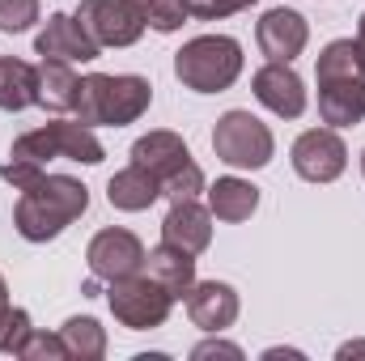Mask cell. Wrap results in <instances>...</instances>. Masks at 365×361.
Listing matches in <instances>:
<instances>
[{
	"instance_id": "6da1fadb",
	"label": "cell",
	"mask_w": 365,
	"mask_h": 361,
	"mask_svg": "<svg viewBox=\"0 0 365 361\" xmlns=\"http://www.w3.org/2000/svg\"><path fill=\"white\" fill-rule=\"evenodd\" d=\"M90 208V191L86 183L68 179V175H34L21 187V200L13 208V225L26 243H51L60 238L81 213Z\"/></svg>"
},
{
	"instance_id": "7a4b0ae2",
	"label": "cell",
	"mask_w": 365,
	"mask_h": 361,
	"mask_svg": "<svg viewBox=\"0 0 365 361\" xmlns=\"http://www.w3.org/2000/svg\"><path fill=\"white\" fill-rule=\"evenodd\" d=\"M153 102V86L145 77H110V73H90L81 77V93H77V119L86 128H123L136 123Z\"/></svg>"
},
{
	"instance_id": "3957f363",
	"label": "cell",
	"mask_w": 365,
	"mask_h": 361,
	"mask_svg": "<svg viewBox=\"0 0 365 361\" xmlns=\"http://www.w3.org/2000/svg\"><path fill=\"white\" fill-rule=\"evenodd\" d=\"M242 73V47L230 34H200L175 56V77L195 93L230 90Z\"/></svg>"
},
{
	"instance_id": "277c9868",
	"label": "cell",
	"mask_w": 365,
	"mask_h": 361,
	"mask_svg": "<svg viewBox=\"0 0 365 361\" xmlns=\"http://www.w3.org/2000/svg\"><path fill=\"white\" fill-rule=\"evenodd\" d=\"M132 162L145 166L162 183V195L170 200H195L204 191V171L191 162L179 132H149L132 145Z\"/></svg>"
},
{
	"instance_id": "5b68a950",
	"label": "cell",
	"mask_w": 365,
	"mask_h": 361,
	"mask_svg": "<svg viewBox=\"0 0 365 361\" xmlns=\"http://www.w3.org/2000/svg\"><path fill=\"white\" fill-rule=\"evenodd\" d=\"M9 158L38 162V166H47L51 158H73V162L98 166L106 153H102V141L93 136V128H86V123L77 119V123H43V128H34V132L17 136Z\"/></svg>"
},
{
	"instance_id": "8992f818",
	"label": "cell",
	"mask_w": 365,
	"mask_h": 361,
	"mask_svg": "<svg viewBox=\"0 0 365 361\" xmlns=\"http://www.w3.org/2000/svg\"><path fill=\"white\" fill-rule=\"evenodd\" d=\"M272 132L251 111H225L212 128V153L234 171H259L272 162Z\"/></svg>"
},
{
	"instance_id": "52a82bcc",
	"label": "cell",
	"mask_w": 365,
	"mask_h": 361,
	"mask_svg": "<svg viewBox=\"0 0 365 361\" xmlns=\"http://www.w3.org/2000/svg\"><path fill=\"white\" fill-rule=\"evenodd\" d=\"M106 302H110V315H115L123 327H132V332L162 327L166 315H170V306H175V298H170L153 276H140V272L110 280Z\"/></svg>"
},
{
	"instance_id": "ba28073f",
	"label": "cell",
	"mask_w": 365,
	"mask_h": 361,
	"mask_svg": "<svg viewBox=\"0 0 365 361\" xmlns=\"http://www.w3.org/2000/svg\"><path fill=\"white\" fill-rule=\"evenodd\" d=\"M77 21L98 47H132L149 26L140 0H81Z\"/></svg>"
},
{
	"instance_id": "9c48e42d",
	"label": "cell",
	"mask_w": 365,
	"mask_h": 361,
	"mask_svg": "<svg viewBox=\"0 0 365 361\" xmlns=\"http://www.w3.org/2000/svg\"><path fill=\"white\" fill-rule=\"evenodd\" d=\"M349 149L331 128H310L293 141V171L306 183H331L344 175Z\"/></svg>"
},
{
	"instance_id": "30bf717a",
	"label": "cell",
	"mask_w": 365,
	"mask_h": 361,
	"mask_svg": "<svg viewBox=\"0 0 365 361\" xmlns=\"http://www.w3.org/2000/svg\"><path fill=\"white\" fill-rule=\"evenodd\" d=\"M86 260H90V272L98 280H119V276H132V272L145 268V247L132 230L110 225V230H98L90 238Z\"/></svg>"
},
{
	"instance_id": "8fae6325",
	"label": "cell",
	"mask_w": 365,
	"mask_h": 361,
	"mask_svg": "<svg viewBox=\"0 0 365 361\" xmlns=\"http://www.w3.org/2000/svg\"><path fill=\"white\" fill-rule=\"evenodd\" d=\"M34 51L43 56V60H68V64H86V60H98V43H93L90 34H86V26L77 21V17H68V13H51L47 17V26L38 30V39H34Z\"/></svg>"
},
{
	"instance_id": "7c38bea8",
	"label": "cell",
	"mask_w": 365,
	"mask_h": 361,
	"mask_svg": "<svg viewBox=\"0 0 365 361\" xmlns=\"http://www.w3.org/2000/svg\"><path fill=\"white\" fill-rule=\"evenodd\" d=\"M255 39H259V47H264V56L272 60V64H289L293 56H302V47H306V39H310V26H306V17L297 13V9H268L264 17H259V26H255Z\"/></svg>"
},
{
	"instance_id": "4fadbf2b",
	"label": "cell",
	"mask_w": 365,
	"mask_h": 361,
	"mask_svg": "<svg viewBox=\"0 0 365 361\" xmlns=\"http://www.w3.org/2000/svg\"><path fill=\"white\" fill-rule=\"evenodd\" d=\"M187 315L200 332H225L238 319V293L225 280H195L187 289Z\"/></svg>"
},
{
	"instance_id": "5bb4252c",
	"label": "cell",
	"mask_w": 365,
	"mask_h": 361,
	"mask_svg": "<svg viewBox=\"0 0 365 361\" xmlns=\"http://www.w3.org/2000/svg\"><path fill=\"white\" fill-rule=\"evenodd\" d=\"M162 243L182 247L191 255L208 251V243H212V208H204L195 200H170V213L162 221Z\"/></svg>"
},
{
	"instance_id": "9a60e30c",
	"label": "cell",
	"mask_w": 365,
	"mask_h": 361,
	"mask_svg": "<svg viewBox=\"0 0 365 361\" xmlns=\"http://www.w3.org/2000/svg\"><path fill=\"white\" fill-rule=\"evenodd\" d=\"M255 98L272 111V115H280V119H297L302 111H306V86H302V77L289 68V64H264L259 73H255Z\"/></svg>"
},
{
	"instance_id": "2e32d148",
	"label": "cell",
	"mask_w": 365,
	"mask_h": 361,
	"mask_svg": "<svg viewBox=\"0 0 365 361\" xmlns=\"http://www.w3.org/2000/svg\"><path fill=\"white\" fill-rule=\"evenodd\" d=\"M145 276H153V280L179 302V298H187V289L195 285V255L182 251V247L162 243V247H153V251L145 255Z\"/></svg>"
},
{
	"instance_id": "e0dca14e",
	"label": "cell",
	"mask_w": 365,
	"mask_h": 361,
	"mask_svg": "<svg viewBox=\"0 0 365 361\" xmlns=\"http://www.w3.org/2000/svg\"><path fill=\"white\" fill-rule=\"evenodd\" d=\"M319 115L331 128H353L365 119V81H319Z\"/></svg>"
},
{
	"instance_id": "ac0fdd59",
	"label": "cell",
	"mask_w": 365,
	"mask_h": 361,
	"mask_svg": "<svg viewBox=\"0 0 365 361\" xmlns=\"http://www.w3.org/2000/svg\"><path fill=\"white\" fill-rule=\"evenodd\" d=\"M158 195H162V183L153 179L145 166H136V162L128 171L110 175V183H106V200L115 208H123V213H145Z\"/></svg>"
},
{
	"instance_id": "d6986e66",
	"label": "cell",
	"mask_w": 365,
	"mask_h": 361,
	"mask_svg": "<svg viewBox=\"0 0 365 361\" xmlns=\"http://www.w3.org/2000/svg\"><path fill=\"white\" fill-rule=\"evenodd\" d=\"M81 77L73 73L68 60H43L38 64V102L47 111H77Z\"/></svg>"
},
{
	"instance_id": "ffe728a7",
	"label": "cell",
	"mask_w": 365,
	"mask_h": 361,
	"mask_svg": "<svg viewBox=\"0 0 365 361\" xmlns=\"http://www.w3.org/2000/svg\"><path fill=\"white\" fill-rule=\"evenodd\" d=\"M208 208L217 221H247L259 208V187H251L247 179H217L208 187Z\"/></svg>"
},
{
	"instance_id": "44dd1931",
	"label": "cell",
	"mask_w": 365,
	"mask_h": 361,
	"mask_svg": "<svg viewBox=\"0 0 365 361\" xmlns=\"http://www.w3.org/2000/svg\"><path fill=\"white\" fill-rule=\"evenodd\" d=\"M34 102H38V68L0 56V111H26Z\"/></svg>"
},
{
	"instance_id": "7402d4cb",
	"label": "cell",
	"mask_w": 365,
	"mask_h": 361,
	"mask_svg": "<svg viewBox=\"0 0 365 361\" xmlns=\"http://www.w3.org/2000/svg\"><path fill=\"white\" fill-rule=\"evenodd\" d=\"M319 81H365V51L357 39H336L323 47L319 64H314Z\"/></svg>"
},
{
	"instance_id": "603a6c76",
	"label": "cell",
	"mask_w": 365,
	"mask_h": 361,
	"mask_svg": "<svg viewBox=\"0 0 365 361\" xmlns=\"http://www.w3.org/2000/svg\"><path fill=\"white\" fill-rule=\"evenodd\" d=\"M60 336H64V345H68V357L77 361H98L102 353H106V332H102V323L98 319H68L64 327H60Z\"/></svg>"
},
{
	"instance_id": "cb8c5ba5",
	"label": "cell",
	"mask_w": 365,
	"mask_h": 361,
	"mask_svg": "<svg viewBox=\"0 0 365 361\" xmlns=\"http://www.w3.org/2000/svg\"><path fill=\"white\" fill-rule=\"evenodd\" d=\"M140 9H145V21H149L158 34H175L182 21L191 17L182 0H140Z\"/></svg>"
},
{
	"instance_id": "d4e9b609",
	"label": "cell",
	"mask_w": 365,
	"mask_h": 361,
	"mask_svg": "<svg viewBox=\"0 0 365 361\" xmlns=\"http://www.w3.org/2000/svg\"><path fill=\"white\" fill-rule=\"evenodd\" d=\"M30 332H34V327H30V315L9 306V315L0 319V353H13V357H17L21 345L30 340Z\"/></svg>"
},
{
	"instance_id": "484cf974",
	"label": "cell",
	"mask_w": 365,
	"mask_h": 361,
	"mask_svg": "<svg viewBox=\"0 0 365 361\" xmlns=\"http://www.w3.org/2000/svg\"><path fill=\"white\" fill-rule=\"evenodd\" d=\"M38 21V0H0V30L21 34Z\"/></svg>"
},
{
	"instance_id": "4316f807",
	"label": "cell",
	"mask_w": 365,
	"mask_h": 361,
	"mask_svg": "<svg viewBox=\"0 0 365 361\" xmlns=\"http://www.w3.org/2000/svg\"><path fill=\"white\" fill-rule=\"evenodd\" d=\"M17 357H26V361H64V357H68V345H64V336L30 332V340L21 345V353H17Z\"/></svg>"
},
{
	"instance_id": "83f0119b",
	"label": "cell",
	"mask_w": 365,
	"mask_h": 361,
	"mask_svg": "<svg viewBox=\"0 0 365 361\" xmlns=\"http://www.w3.org/2000/svg\"><path fill=\"white\" fill-rule=\"evenodd\" d=\"M182 4H187L191 17H200V21H217V17H230V13L251 9L255 0H182Z\"/></svg>"
},
{
	"instance_id": "f1b7e54d",
	"label": "cell",
	"mask_w": 365,
	"mask_h": 361,
	"mask_svg": "<svg viewBox=\"0 0 365 361\" xmlns=\"http://www.w3.org/2000/svg\"><path fill=\"white\" fill-rule=\"evenodd\" d=\"M191 357H242V349L238 345H225V340H204V345H195L191 349Z\"/></svg>"
},
{
	"instance_id": "f546056e",
	"label": "cell",
	"mask_w": 365,
	"mask_h": 361,
	"mask_svg": "<svg viewBox=\"0 0 365 361\" xmlns=\"http://www.w3.org/2000/svg\"><path fill=\"white\" fill-rule=\"evenodd\" d=\"M340 357H365V340H353V345H344V349H340Z\"/></svg>"
},
{
	"instance_id": "4dcf8cb0",
	"label": "cell",
	"mask_w": 365,
	"mask_h": 361,
	"mask_svg": "<svg viewBox=\"0 0 365 361\" xmlns=\"http://www.w3.org/2000/svg\"><path fill=\"white\" fill-rule=\"evenodd\" d=\"M9 315V285H4V276H0V319Z\"/></svg>"
},
{
	"instance_id": "1f68e13d",
	"label": "cell",
	"mask_w": 365,
	"mask_h": 361,
	"mask_svg": "<svg viewBox=\"0 0 365 361\" xmlns=\"http://www.w3.org/2000/svg\"><path fill=\"white\" fill-rule=\"evenodd\" d=\"M357 43H361V51H365V13H361V26H357Z\"/></svg>"
},
{
	"instance_id": "d6a6232c",
	"label": "cell",
	"mask_w": 365,
	"mask_h": 361,
	"mask_svg": "<svg viewBox=\"0 0 365 361\" xmlns=\"http://www.w3.org/2000/svg\"><path fill=\"white\" fill-rule=\"evenodd\" d=\"M361 175H365V153H361Z\"/></svg>"
}]
</instances>
